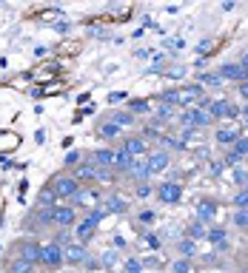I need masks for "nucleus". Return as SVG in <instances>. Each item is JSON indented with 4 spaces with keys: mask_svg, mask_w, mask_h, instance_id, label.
<instances>
[{
    "mask_svg": "<svg viewBox=\"0 0 248 273\" xmlns=\"http://www.w3.org/2000/svg\"><path fill=\"white\" fill-rule=\"evenodd\" d=\"M12 250H15V259H23V262L35 264V267L40 264V259H43V245H40L35 236L18 239V242L12 245Z\"/></svg>",
    "mask_w": 248,
    "mask_h": 273,
    "instance_id": "1",
    "label": "nucleus"
},
{
    "mask_svg": "<svg viewBox=\"0 0 248 273\" xmlns=\"http://www.w3.org/2000/svg\"><path fill=\"white\" fill-rule=\"evenodd\" d=\"M242 134H245V128H242L239 123H222V125L214 128V145L222 148V151H228L231 145L242 137Z\"/></svg>",
    "mask_w": 248,
    "mask_h": 273,
    "instance_id": "2",
    "label": "nucleus"
},
{
    "mask_svg": "<svg viewBox=\"0 0 248 273\" xmlns=\"http://www.w3.org/2000/svg\"><path fill=\"white\" fill-rule=\"evenodd\" d=\"M49 185L54 188V194H57V199H60V202H63V199H66V202H71V199H74V194H77L80 188H83V185L77 182V179H74L71 174H66V171L54 176Z\"/></svg>",
    "mask_w": 248,
    "mask_h": 273,
    "instance_id": "3",
    "label": "nucleus"
},
{
    "mask_svg": "<svg viewBox=\"0 0 248 273\" xmlns=\"http://www.w3.org/2000/svg\"><path fill=\"white\" fill-rule=\"evenodd\" d=\"M208 114H211L214 123H231V120H237L239 117V106L237 103H231L228 97H220V100H214L211 103Z\"/></svg>",
    "mask_w": 248,
    "mask_h": 273,
    "instance_id": "4",
    "label": "nucleus"
},
{
    "mask_svg": "<svg viewBox=\"0 0 248 273\" xmlns=\"http://www.w3.org/2000/svg\"><path fill=\"white\" fill-rule=\"evenodd\" d=\"M154 196H157L160 205H180V199H183V182L163 179V182L154 185Z\"/></svg>",
    "mask_w": 248,
    "mask_h": 273,
    "instance_id": "5",
    "label": "nucleus"
},
{
    "mask_svg": "<svg viewBox=\"0 0 248 273\" xmlns=\"http://www.w3.org/2000/svg\"><path fill=\"white\" fill-rule=\"evenodd\" d=\"M71 225H77V208L74 205H54L52 208V228L71 230Z\"/></svg>",
    "mask_w": 248,
    "mask_h": 273,
    "instance_id": "6",
    "label": "nucleus"
},
{
    "mask_svg": "<svg viewBox=\"0 0 248 273\" xmlns=\"http://www.w3.org/2000/svg\"><path fill=\"white\" fill-rule=\"evenodd\" d=\"M43 228H52V208H32L29 216L23 219V230L29 233H37Z\"/></svg>",
    "mask_w": 248,
    "mask_h": 273,
    "instance_id": "7",
    "label": "nucleus"
},
{
    "mask_svg": "<svg viewBox=\"0 0 248 273\" xmlns=\"http://www.w3.org/2000/svg\"><path fill=\"white\" fill-rule=\"evenodd\" d=\"M46 270H60L63 264H66V253H63L60 245H54V242H46L43 245V259H40Z\"/></svg>",
    "mask_w": 248,
    "mask_h": 273,
    "instance_id": "8",
    "label": "nucleus"
},
{
    "mask_svg": "<svg viewBox=\"0 0 248 273\" xmlns=\"http://www.w3.org/2000/svg\"><path fill=\"white\" fill-rule=\"evenodd\" d=\"M146 165H149V176L166 174L171 168V154L169 151H160V148H151V154L146 157Z\"/></svg>",
    "mask_w": 248,
    "mask_h": 273,
    "instance_id": "9",
    "label": "nucleus"
},
{
    "mask_svg": "<svg viewBox=\"0 0 248 273\" xmlns=\"http://www.w3.org/2000/svg\"><path fill=\"white\" fill-rule=\"evenodd\" d=\"M103 202V199H100V191L97 188H91V185H83L77 191V194H74V199H71L69 205H74V208H94V205H100Z\"/></svg>",
    "mask_w": 248,
    "mask_h": 273,
    "instance_id": "10",
    "label": "nucleus"
},
{
    "mask_svg": "<svg viewBox=\"0 0 248 273\" xmlns=\"http://www.w3.org/2000/svg\"><path fill=\"white\" fill-rule=\"evenodd\" d=\"M120 145H123V148L129 151L134 159H143V157H149V154H151V142H146L140 134H132V137H126Z\"/></svg>",
    "mask_w": 248,
    "mask_h": 273,
    "instance_id": "11",
    "label": "nucleus"
},
{
    "mask_svg": "<svg viewBox=\"0 0 248 273\" xmlns=\"http://www.w3.org/2000/svg\"><path fill=\"white\" fill-rule=\"evenodd\" d=\"M205 242L214 245V253H225L228 250V228L225 225H211L205 233Z\"/></svg>",
    "mask_w": 248,
    "mask_h": 273,
    "instance_id": "12",
    "label": "nucleus"
},
{
    "mask_svg": "<svg viewBox=\"0 0 248 273\" xmlns=\"http://www.w3.org/2000/svg\"><path fill=\"white\" fill-rule=\"evenodd\" d=\"M97 225L100 222H94L91 216H83V219L77 222V228H74V239H77L80 245L89 247V242L94 239V233H97Z\"/></svg>",
    "mask_w": 248,
    "mask_h": 273,
    "instance_id": "13",
    "label": "nucleus"
},
{
    "mask_svg": "<svg viewBox=\"0 0 248 273\" xmlns=\"http://www.w3.org/2000/svg\"><path fill=\"white\" fill-rule=\"evenodd\" d=\"M217 74H220V77L225 80V83H237V86L248 80V71L242 69L239 63H222L220 69H217Z\"/></svg>",
    "mask_w": 248,
    "mask_h": 273,
    "instance_id": "14",
    "label": "nucleus"
},
{
    "mask_svg": "<svg viewBox=\"0 0 248 273\" xmlns=\"http://www.w3.org/2000/svg\"><path fill=\"white\" fill-rule=\"evenodd\" d=\"M114 154H117L114 145H100V148L89 151V159L97 168H114Z\"/></svg>",
    "mask_w": 248,
    "mask_h": 273,
    "instance_id": "15",
    "label": "nucleus"
},
{
    "mask_svg": "<svg viewBox=\"0 0 248 273\" xmlns=\"http://www.w3.org/2000/svg\"><path fill=\"white\" fill-rule=\"evenodd\" d=\"M63 253H66V264H71V267H83V262L89 259V247L80 245V242H71V245L63 247Z\"/></svg>",
    "mask_w": 248,
    "mask_h": 273,
    "instance_id": "16",
    "label": "nucleus"
},
{
    "mask_svg": "<svg viewBox=\"0 0 248 273\" xmlns=\"http://www.w3.org/2000/svg\"><path fill=\"white\" fill-rule=\"evenodd\" d=\"M217 213H220V205L214 202V199H200V202H197V222H203V225H214Z\"/></svg>",
    "mask_w": 248,
    "mask_h": 273,
    "instance_id": "17",
    "label": "nucleus"
},
{
    "mask_svg": "<svg viewBox=\"0 0 248 273\" xmlns=\"http://www.w3.org/2000/svg\"><path fill=\"white\" fill-rule=\"evenodd\" d=\"M74 179H77L80 185H89V182H94V176H97V165L91 162V159H83L74 171H69Z\"/></svg>",
    "mask_w": 248,
    "mask_h": 273,
    "instance_id": "18",
    "label": "nucleus"
},
{
    "mask_svg": "<svg viewBox=\"0 0 248 273\" xmlns=\"http://www.w3.org/2000/svg\"><path fill=\"white\" fill-rule=\"evenodd\" d=\"M120 131H123L120 125H114L111 120H103V123H100L97 128H94V137H97L100 142H106V145H111V142H114L117 137H120Z\"/></svg>",
    "mask_w": 248,
    "mask_h": 273,
    "instance_id": "19",
    "label": "nucleus"
},
{
    "mask_svg": "<svg viewBox=\"0 0 248 273\" xmlns=\"http://www.w3.org/2000/svg\"><path fill=\"white\" fill-rule=\"evenodd\" d=\"M132 165H134V157L123 148V145H117V154H114V174H117V176H129Z\"/></svg>",
    "mask_w": 248,
    "mask_h": 273,
    "instance_id": "20",
    "label": "nucleus"
},
{
    "mask_svg": "<svg viewBox=\"0 0 248 273\" xmlns=\"http://www.w3.org/2000/svg\"><path fill=\"white\" fill-rule=\"evenodd\" d=\"M103 208H106V213H114V216L129 213V202H126L123 196H117V194H108L106 199H103Z\"/></svg>",
    "mask_w": 248,
    "mask_h": 273,
    "instance_id": "21",
    "label": "nucleus"
},
{
    "mask_svg": "<svg viewBox=\"0 0 248 273\" xmlns=\"http://www.w3.org/2000/svg\"><path fill=\"white\" fill-rule=\"evenodd\" d=\"M126 111H132L134 117H146V120H149L151 114H154V100H129V108H126Z\"/></svg>",
    "mask_w": 248,
    "mask_h": 273,
    "instance_id": "22",
    "label": "nucleus"
},
{
    "mask_svg": "<svg viewBox=\"0 0 248 273\" xmlns=\"http://www.w3.org/2000/svg\"><path fill=\"white\" fill-rule=\"evenodd\" d=\"M194 83L200 88H222L225 86V80H222L217 71H200V74L194 77Z\"/></svg>",
    "mask_w": 248,
    "mask_h": 273,
    "instance_id": "23",
    "label": "nucleus"
},
{
    "mask_svg": "<svg viewBox=\"0 0 248 273\" xmlns=\"http://www.w3.org/2000/svg\"><path fill=\"white\" fill-rule=\"evenodd\" d=\"M126 179H132V185H137V182H149L151 176H149L146 157H143V159H134V165H132V171H129V176H126Z\"/></svg>",
    "mask_w": 248,
    "mask_h": 273,
    "instance_id": "24",
    "label": "nucleus"
},
{
    "mask_svg": "<svg viewBox=\"0 0 248 273\" xmlns=\"http://www.w3.org/2000/svg\"><path fill=\"white\" fill-rule=\"evenodd\" d=\"M157 148L160 151H169V154H183L188 145H183V142H180V137H171V134L163 131V137H160V142H157Z\"/></svg>",
    "mask_w": 248,
    "mask_h": 273,
    "instance_id": "25",
    "label": "nucleus"
},
{
    "mask_svg": "<svg viewBox=\"0 0 248 273\" xmlns=\"http://www.w3.org/2000/svg\"><path fill=\"white\" fill-rule=\"evenodd\" d=\"M108 120L114 125H120V128H134V125H140V117H134L132 111H111Z\"/></svg>",
    "mask_w": 248,
    "mask_h": 273,
    "instance_id": "26",
    "label": "nucleus"
},
{
    "mask_svg": "<svg viewBox=\"0 0 248 273\" xmlns=\"http://www.w3.org/2000/svg\"><path fill=\"white\" fill-rule=\"evenodd\" d=\"M57 202H60V199H57V194H54V188L46 185L43 191L37 194V205H35V208H54Z\"/></svg>",
    "mask_w": 248,
    "mask_h": 273,
    "instance_id": "27",
    "label": "nucleus"
},
{
    "mask_svg": "<svg viewBox=\"0 0 248 273\" xmlns=\"http://www.w3.org/2000/svg\"><path fill=\"white\" fill-rule=\"evenodd\" d=\"M177 253H180V259H194L197 256V242L194 239H188V236L177 239Z\"/></svg>",
    "mask_w": 248,
    "mask_h": 273,
    "instance_id": "28",
    "label": "nucleus"
},
{
    "mask_svg": "<svg viewBox=\"0 0 248 273\" xmlns=\"http://www.w3.org/2000/svg\"><path fill=\"white\" fill-rule=\"evenodd\" d=\"M120 262V253H117L114 247H106L103 253H100V264H103V270L106 273H114V264Z\"/></svg>",
    "mask_w": 248,
    "mask_h": 273,
    "instance_id": "29",
    "label": "nucleus"
},
{
    "mask_svg": "<svg viewBox=\"0 0 248 273\" xmlns=\"http://www.w3.org/2000/svg\"><path fill=\"white\" fill-rule=\"evenodd\" d=\"M134 222H137L140 228H151V225L157 222V211H154V208H143V211L134 213Z\"/></svg>",
    "mask_w": 248,
    "mask_h": 273,
    "instance_id": "30",
    "label": "nucleus"
},
{
    "mask_svg": "<svg viewBox=\"0 0 248 273\" xmlns=\"http://www.w3.org/2000/svg\"><path fill=\"white\" fill-rule=\"evenodd\" d=\"M180 142L183 145H191V142H200V140H205V131H197V128H180Z\"/></svg>",
    "mask_w": 248,
    "mask_h": 273,
    "instance_id": "31",
    "label": "nucleus"
},
{
    "mask_svg": "<svg viewBox=\"0 0 248 273\" xmlns=\"http://www.w3.org/2000/svg\"><path fill=\"white\" fill-rule=\"evenodd\" d=\"M83 157H86V154H83V151H69V154H66V159H63V171H66V174H69V171H74V168L80 165V162H83Z\"/></svg>",
    "mask_w": 248,
    "mask_h": 273,
    "instance_id": "32",
    "label": "nucleus"
},
{
    "mask_svg": "<svg viewBox=\"0 0 248 273\" xmlns=\"http://www.w3.org/2000/svg\"><path fill=\"white\" fill-rule=\"evenodd\" d=\"M143 242L149 245V250H154V253H160L163 250V236H160L157 230H146L143 233Z\"/></svg>",
    "mask_w": 248,
    "mask_h": 273,
    "instance_id": "33",
    "label": "nucleus"
},
{
    "mask_svg": "<svg viewBox=\"0 0 248 273\" xmlns=\"http://www.w3.org/2000/svg\"><path fill=\"white\" fill-rule=\"evenodd\" d=\"M231 182H234L237 188H245V185H248V168H245V165L231 168Z\"/></svg>",
    "mask_w": 248,
    "mask_h": 273,
    "instance_id": "34",
    "label": "nucleus"
},
{
    "mask_svg": "<svg viewBox=\"0 0 248 273\" xmlns=\"http://www.w3.org/2000/svg\"><path fill=\"white\" fill-rule=\"evenodd\" d=\"M222 165H225V171H228V168H237V165H242V157H239L237 151L234 148H228V151H222Z\"/></svg>",
    "mask_w": 248,
    "mask_h": 273,
    "instance_id": "35",
    "label": "nucleus"
},
{
    "mask_svg": "<svg viewBox=\"0 0 248 273\" xmlns=\"http://www.w3.org/2000/svg\"><path fill=\"white\" fill-rule=\"evenodd\" d=\"M231 205H234V211H245L248 208V188H237V194L231 196Z\"/></svg>",
    "mask_w": 248,
    "mask_h": 273,
    "instance_id": "36",
    "label": "nucleus"
},
{
    "mask_svg": "<svg viewBox=\"0 0 248 273\" xmlns=\"http://www.w3.org/2000/svg\"><path fill=\"white\" fill-rule=\"evenodd\" d=\"M114 179H117L114 168H97V176H94V182H97V185H111Z\"/></svg>",
    "mask_w": 248,
    "mask_h": 273,
    "instance_id": "37",
    "label": "nucleus"
},
{
    "mask_svg": "<svg viewBox=\"0 0 248 273\" xmlns=\"http://www.w3.org/2000/svg\"><path fill=\"white\" fill-rule=\"evenodd\" d=\"M205 233H208V230H205V225L203 222H191V225H188V230H186V236L188 239H194V242H200V239H205Z\"/></svg>",
    "mask_w": 248,
    "mask_h": 273,
    "instance_id": "38",
    "label": "nucleus"
},
{
    "mask_svg": "<svg viewBox=\"0 0 248 273\" xmlns=\"http://www.w3.org/2000/svg\"><path fill=\"white\" fill-rule=\"evenodd\" d=\"M163 46H166V54H169V57H174L177 52H183V49H186V40H183V37H169Z\"/></svg>",
    "mask_w": 248,
    "mask_h": 273,
    "instance_id": "39",
    "label": "nucleus"
},
{
    "mask_svg": "<svg viewBox=\"0 0 248 273\" xmlns=\"http://www.w3.org/2000/svg\"><path fill=\"white\" fill-rule=\"evenodd\" d=\"M52 242L54 245H60V247H66V245H71V242H77V239H74V230H57Z\"/></svg>",
    "mask_w": 248,
    "mask_h": 273,
    "instance_id": "40",
    "label": "nucleus"
},
{
    "mask_svg": "<svg viewBox=\"0 0 248 273\" xmlns=\"http://www.w3.org/2000/svg\"><path fill=\"white\" fill-rule=\"evenodd\" d=\"M6 270H9V273H32V270H35V264L23 262V259H12Z\"/></svg>",
    "mask_w": 248,
    "mask_h": 273,
    "instance_id": "41",
    "label": "nucleus"
},
{
    "mask_svg": "<svg viewBox=\"0 0 248 273\" xmlns=\"http://www.w3.org/2000/svg\"><path fill=\"white\" fill-rule=\"evenodd\" d=\"M169 273H191V259H174L171 262V267H169Z\"/></svg>",
    "mask_w": 248,
    "mask_h": 273,
    "instance_id": "42",
    "label": "nucleus"
},
{
    "mask_svg": "<svg viewBox=\"0 0 248 273\" xmlns=\"http://www.w3.org/2000/svg\"><path fill=\"white\" fill-rule=\"evenodd\" d=\"M231 225H234V228H239V230H248V208H245V211H234Z\"/></svg>",
    "mask_w": 248,
    "mask_h": 273,
    "instance_id": "43",
    "label": "nucleus"
},
{
    "mask_svg": "<svg viewBox=\"0 0 248 273\" xmlns=\"http://www.w3.org/2000/svg\"><path fill=\"white\" fill-rule=\"evenodd\" d=\"M123 273H143V262L134 259V256H126L123 259Z\"/></svg>",
    "mask_w": 248,
    "mask_h": 273,
    "instance_id": "44",
    "label": "nucleus"
},
{
    "mask_svg": "<svg viewBox=\"0 0 248 273\" xmlns=\"http://www.w3.org/2000/svg\"><path fill=\"white\" fill-rule=\"evenodd\" d=\"M132 188H134V196H137V199H146V196L154 194V185H151V182H137V185H132Z\"/></svg>",
    "mask_w": 248,
    "mask_h": 273,
    "instance_id": "45",
    "label": "nucleus"
},
{
    "mask_svg": "<svg viewBox=\"0 0 248 273\" xmlns=\"http://www.w3.org/2000/svg\"><path fill=\"white\" fill-rule=\"evenodd\" d=\"M231 148H234V151H237V154H239V157L245 159V157H248V134H242V137H239V140L234 142Z\"/></svg>",
    "mask_w": 248,
    "mask_h": 273,
    "instance_id": "46",
    "label": "nucleus"
},
{
    "mask_svg": "<svg viewBox=\"0 0 248 273\" xmlns=\"http://www.w3.org/2000/svg\"><path fill=\"white\" fill-rule=\"evenodd\" d=\"M140 262H143V270H160V267H163L160 256H146V259H140Z\"/></svg>",
    "mask_w": 248,
    "mask_h": 273,
    "instance_id": "47",
    "label": "nucleus"
},
{
    "mask_svg": "<svg viewBox=\"0 0 248 273\" xmlns=\"http://www.w3.org/2000/svg\"><path fill=\"white\" fill-rule=\"evenodd\" d=\"M211 52H214V40H211V37L200 40V46H197V54H200V57H205V54H211Z\"/></svg>",
    "mask_w": 248,
    "mask_h": 273,
    "instance_id": "48",
    "label": "nucleus"
},
{
    "mask_svg": "<svg viewBox=\"0 0 248 273\" xmlns=\"http://www.w3.org/2000/svg\"><path fill=\"white\" fill-rule=\"evenodd\" d=\"M163 74L171 77V80H183L186 77V69H183V66H171V69H163Z\"/></svg>",
    "mask_w": 248,
    "mask_h": 273,
    "instance_id": "49",
    "label": "nucleus"
},
{
    "mask_svg": "<svg viewBox=\"0 0 248 273\" xmlns=\"http://www.w3.org/2000/svg\"><path fill=\"white\" fill-rule=\"evenodd\" d=\"M222 171H225V165H222V159H220V157H214L211 162H208V174H211V176H220Z\"/></svg>",
    "mask_w": 248,
    "mask_h": 273,
    "instance_id": "50",
    "label": "nucleus"
},
{
    "mask_svg": "<svg viewBox=\"0 0 248 273\" xmlns=\"http://www.w3.org/2000/svg\"><path fill=\"white\" fill-rule=\"evenodd\" d=\"M111 247H114V250H126V247H129V239L114 233V236H111Z\"/></svg>",
    "mask_w": 248,
    "mask_h": 273,
    "instance_id": "51",
    "label": "nucleus"
},
{
    "mask_svg": "<svg viewBox=\"0 0 248 273\" xmlns=\"http://www.w3.org/2000/svg\"><path fill=\"white\" fill-rule=\"evenodd\" d=\"M83 267H86V270H103V264H100V259H97V256H91V253H89V259L83 262Z\"/></svg>",
    "mask_w": 248,
    "mask_h": 273,
    "instance_id": "52",
    "label": "nucleus"
},
{
    "mask_svg": "<svg viewBox=\"0 0 248 273\" xmlns=\"http://www.w3.org/2000/svg\"><path fill=\"white\" fill-rule=\"evenodd\" d=\"M123 100H129V91H111V94H108V106L123 103Z\"/></svg>",
    "mask_w": 248,
    "mask_h": 273,
    "instance_id": "53",
    "label": "nucleus"
},
{
    "mask_svg": "<svg viewBox=\"0 0 248 273\" xmlns=\"http://www.w3.org/2000/svg\"><path fill=\"white\" fill-rule=\"evenodd\" d=\"M237 94H239V100H242V103H248V80L237 86Z\"/></svg>",
    "mask_w": 248,
    "mask_h": 273,
    "instance_id": "54",
    "label": "nucleus"
},
{
    "mask_svg": "<svg viewBox=\"0 0 248 273\" xmlns=\"http://www.w3.org/2000/svg\"><path fill=\"white\" fill-rule=\"evenodd\" d=\"M239 117H242V123L248 120V103H242V106H239Z\"/></svg>",
    "mask_w": 248,
    "mask_h": 273,
    "instance_id": "55",
    "label": "nucleus"
},
{
    "mask_svg": "<svg viewBox=\"0 0 248 273\" xmlns=\"http://www.w3.org/2000/svg\"><path fill=\"white\" fill-rule=\"evenodd\" d=\"M149 54H151L149 49H137V52H134V57H149Z\"/></svg>",
    "mask_w": 248,
    "mask_h": 273,
    "instance_id": "56",
    "label": "nucleus"
},
{
    "mask_svg": "<svg viewBox=\"0 0 248 273\" xmlns=\"http://www.w3.org/2000/svg\"><path fill=\"white\" fill-rule=\"evenodd\" d=\"M239 66H242V69H245V71H248V52H245V54H242V57H239Z\"/></svg>",
    "mask_w": 248,
    "mask_h": 273,
    "instance_id": "57",
    "label": "nucleus"
},
{
    "mask_svg": "<svg viewBox=\"0 0 248 273\" xmlns=\"http://www.w3.org/2000/svg\"><path fill=\"white\" fill-rule=\"evenodd\" d=\"M242 128H245V131H248V120H245V123H242Z\"/></svg>",
    "mask_w": 248,
    "mask_h": 273,
    "instance_id": "58",
    "label": "nucleus"
},
{
    "mask_svg": "<svg viewBox=\"0 0 248 273\" xmlns=\"http://www.w3.org/2000/svg\"><path fill=\"white\" fill-rule=\"evenodd\" d=\"M32 273H40V270H37V267H35V270H32Z\"/></svg>",
    "mask_w": 248,
    "mask_h": 273,
    "instance_id": "59",
    "label": "nucleus"
},
{
    "mask_svg": "<svg viewBox=\"0 0 248 273\" xmlns=\"http://www.w3.org/2000/svg\"><path fill=\"white\" fill-rule=\"evenodd\" d=\"M3 273H9V270H3Z\"/></svg>",
    "mask_w": 248,
    "mask_h": 273,
    "instance_id": "60",
    "label": "nucleus"
},
{
    "mask_svg": "<svg viewBox=\"0 0 248 273\" xmlns=\"http://www.w3.org/2000/svg\"><path fill=\"white\" fill-rule=\"evenodd\" d=\"M245 188H248V185H245Z\"/></svg>",
    "mask_w": 248,
    "mask_h": 273,
    "instance_id": "61",
    "label": "nucleus"
}]
</instances>
